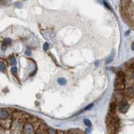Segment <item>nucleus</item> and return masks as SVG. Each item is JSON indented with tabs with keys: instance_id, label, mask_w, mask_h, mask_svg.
<instances>
[{
	"instance_id": "b1692460",
	"label": "nucleus",
	"mask_w": 134,
	"mask_h": 134,
	"mask_svg": "<svg viewBox=\"0 0 134 134\" xmlns=\"http://www.w3.org/2000/svg\"><path fill=\"white\" fill-rule=\"evenodd\" d=\"M90 132H91V129H90V128H87V129H86V132L89 133Z\"/></svg>"
},
{
	"instance_id": "1a4fd4ad",
	"label": "nucleus",
	"mask_w": 134,
	"mask_h": 134,
	"mask_svg": "<svg viewBox=\"0 0 134 134\" xmlns=\"http://www.w3.org/2000/svg\"><path fill=\"white\" fill-rule=\"evenodd\" d=\"M46 133L47 134H57V131L54 128H53V127H49Z\"/></svg>"
},
{
	"instance_id": "dca6fc26",
	"label": "nucleus",
	"mask_w": 134,
	"mask_h": 134,
	"mask_svg": "<svg viewBox=\"0 0 134 134\" xmlns=\"http://www.w3.org/2000/svg\"><path fill=\"white\" fill-rule=\"evenodd\" d=\"M49 43L48 42H45V43H44V45H43V49H44V51H48L49 50Z\"/></svg>"
},
{
	"instance_id": "ddd939ff",
	"label": "nucleus",
	"mask_w": 134,
	"mask_h": 134,
	"mask_svg": "<svg viewBox=\"0 0 134 134\" xmlns=\"http://www.w3.org/2000/svg\"><path fill=\"white\" fill-rule=\"evenodd\" d=\"M129 95H134V85L132 86V87H130V88L129 89Z\"/></svg>"
},
{
	"instance_id": "5701e85b",
	"label": "nucleus",
	"mask_w": 134,
	"mask_h": 134,
	"mask_svg": "<svg viewBox=\"0 0 134 134\" xmlns=\"http://www.w3.org/2000/svg\"><path fill=\"white\" fill-rule=\"evenodd\" d=\"M64 134H72V132H71V131H70V130H68V131H65Z\"/></svg>"
},
{
	"instance_id": "9b49d317",
	"label": "nucleus",
	"mask_w": 134,
	"mask_h": 134,
	"mask_svg": "<svg viewBox=\"0 0 134 134\" xmlns=\"http://www.w3.org/2000/svg\"><path fill=\"white\" fill-rule=\"evenodd\" d=\"M11 73L13 74L14 76H16V74H17V68L16 66H13V67H12L11 69Z\"/></svg>"
},
{
	"instance_id": "423d86ee",
	"label": "nucleus",
	"mask_w": 134,
	"mask_h": 134,
	"mask_svg": "<svg viewBox=\"0 0 134 134\" xmlns=\"http://www.w3.org/2000/svg\"><path fill=\"white\" fill-rule=\"evenodd\" d=\"M109 113H116V103L112 102L109 105Z\"/></svg>"
},
{
	"instance_id": "a211bd4d",
	"label": "nucleus",
	"mask_w": 134,
	"mask_h": 134,
	"mask_svg": "<svg viewBox=\"0 0 134 134\" xmlns=\"http://www.w3.org/2000/svg\"><path fill=\"white\" fill-rule=\"evenodd\" d=\"M113 61V56H109L108 57V59L106 60V64H109V63H110V62H111Z\"/></svg>"
},
{
	"instance_id": "f03ea898",
	"label": "nucleus",
	"mask_w": 134,
	"mask_h": 134,
	"mask_svg": "<svg viewBox=\"0 0 134 134\" xmlns=\"http://www.w3.org/2000/svg\"><path fill=\"white\" fill-rule=\"evenodd\" d=\"M22 133L23 134H35L36 133V129H35L34 125L28 123V122L25 123L24 125H23Z\"/></svg>"
},
{
	"instance_id": "9d476101",
	"label": "nucleus",
	"mask_w": 134,
	"mask_h": 134,
	"mask_svg": "<svg viewBox=\"0 0 134 134\" xmlns=\"http://www.w3.org/2000/svg\"><path fill=\"white\" fill-rule=\"evenodd\" d=\"M70 131H71L72 134H84L82 131H81L79 129H71Z\"/></svg>"
},
{
	"instance_id": "2eb2a0df",
	"label": "nucleus",
	"mask_w": 134,
	"mask_h": 134,
	"mask_svg": "<svg viewBox=\"0 0 134 134\" xmlns=\"http://www.w3.org/2000/svg\"><path fill=\"white\" fill-rule=\"evenodd\" d=\"M3 42H5L8 46H10L11 43H12V40H11L10 38H5L4 41H3Z\"/></svg>"
},
{
	"instance_id": "cd10ccee",
	"label": "nucleus",
	"mask_w": 134,
	"mask_h": 134,
	"mask_svg": "<svg viewBox=\"0 0 134 134\" xmlns=\"http://www.w3.org/2000/svg\"><path fill=\"white\" fill-rule=\"evenodd\" d=\"M129 32H130V31H127V32L125 33V35H126V36H127V35H129Z\"/></svg>"
},
{
	"instance_id": "393cba45",
	"label": "nucleus",
	"mask_w": 134,
	"mask_h": 134,
	"mask_svg": "<svg viewBox=\"0 0 134 134\" xmlns=\"http://www.w3.org/2000/svg\"><path fill=\"white\" fill-rule=\"evenodd\" d=\"M99 66V61H96V66Z\"/></svg>"
},
{
	"instance_id": "4468645a",
	"label": "nucleus",
	"mask_w": 134,
	"mask_h": 134,
	"mask_svg": "<svg viewBox=\"0 0 134 134\" xmlns=\"http://www.w3.org/2000/svg\"><path fill=\"white\" fill-rule=\"evenodd\" d=\"M84 123H85V125H86L87 127H91V121H90L89 119H87V118H85V119H84Z\"/></svg>"
},
{
	"instance_id": "f8f14e48",
	"label": "nucleus",
	"mask_w": 134,
	"mask_h": 134,
	"mask_svg": "<svg viewBox=\"0 0 134 134\" xmlns=\"http://www.w3.org/2000/svg\"><path fill=\"white\" fill-rule=\"evenodd\" d=\"M93 106H94V104H93V103H91L90 104V105H88V106H86L85 108H83L82 110H81V112H79V113H82V112H84V111H86V110H89V109H91Z\"/></svg>"
},
{
	"instance_id": "6e6552de",
	"label": "nucleus",
	"mask_w": 134,
	"mask_h": 134,
	"mask_svg": "<svg viewBox=\"0 0 134 134\" xmlns=\"http://www.w3.org/2000/svg\"><path fill=\"white\" fill-rule=\"evenodd\" d=\"M58 83L60 85H65L67 84V80L64 78H59L58 79Z\"/></svg>"
},
{
	"instance_id": "39448f33",
	"label": "nucleus",
	"mask_w": 134,
	"mask_h": 134,
	"mask_svg": "<svg viewBox=\"0 0 134 134\" xmlns=\"http://www.w3.org/2000/svg\"><path fill=\"white\" fill-rule=\"evenodd\" d=\"M0 71L3 73L7 72V66H6V64L2 61H0Z\"/></svg>"
},
{
	"instance_id": "4be33fe9",
	"label": "nucleus",
	"mask_w": 134,
	"mask_h": 134,
	"mask_svg": "<svg viewBox=\"0 0 134 134\" xmlns=\"http://www.w3.org/2000/svg\"><path fill=\"white\" fill-rule=\"evenodd\" d=\"M57 134H64V132L61 131V130H58L57 131Z\"/></svg>"
},
{
	"instance_id": "f257e3e1",
	"label": "nucleus",
	"mask_w": 134,
	"mask_h": 134,
	"mask_svg": "<svg viewBox=\"0 0 134 134\" xmlns=\"http://www.w3.org/2000/svg\"><path fill=\"white\" fill-rule=\"evenodd\" d=\"M24 123L20 119H13L11 125V134H23L22 128Z\"/></svg>"
},
{
	"instance_id": "0eeeda50",
	"label": "nucleus",
	"mask_w": 134,
	"mask_h": 134,
	"mask_svg": "<svg viewBox=\"0 0 134 134\" xmlns=\"http://www.w3.org/2000/svg\"><path fill=\"white\" fill-rule=\"evenodd\" d=\"M8 61H9V64H10L11 66H15L16 64V58L13 56H11L9 57Z\"/></svg>"
},
{
	"instance_id": "bb28decb",
	"label": "nucleus",
	"mask_w": 134,
	"mask_h": 134,
	"mask_svg": "<svg viewBox=\"0 0 134 134\" xmlns=\"http://www.w3.org/2000/svg\"><path fill=\"white\" fill-rule=\"evenodd\" d=\"M35 134H45V133H42V132H36Z\"/></svg>"
},
{
	"instance_id": "20e7f679",
	"label": "nucleus",
	"mask_w": 134,
	"mask_h": 134,
	"mask_svg": "<svg viewBox=\"0 0 134 134\" xmlns=\"http://www.w3.org/2000/svg\"><path fill=\"white\" fill-rule=\"evenodd\" d=\"M10 118V113L7 109H0V123H3V122H5Z\"/></svg>"
},
{
	"instance_id": "412c9836",
	"label": "nucleus",
	"mask_w": 134,
	"mask_h": 134,
	"mask_svg": "<svg viewBox=\"0 0 134 134\" xmlns=\"http://www.w3.org/2000/svg\"><path fill=\"white\" fill-rule=\"evenodd\" d=\"M4 132V128L2 127V125L0 124V134H3Z\"/></svg>"
},
{
	"instance_id": "6ab92c4d",
	"label": "nucleus",
	"mask_w": 134,
	"mask_h": 134,
	"mask_svg": "<svg viewBox=\"0 0 134 134\" xmlns=\"http://www.w3.org/2000/svg\"><path fill=\"white\" fill-rule=\"evenodd\" d=\"M8 45L7 44H6L5 42H3V44H2V50H3V51H5L6 49H7L8 48Z\"/></svg>"
},
{
	"instance_id": "7ed1b4c3",
	"label": "nucleus",
	"mask_w": 134,
	"mask_h": 134,
	"mask_svg": "<svg viewBox=\"0 0 134 134\" xmlns=\"http://www.w3.org/2000/svg\"><path fill=\"white\" fill-rule=\"evenodd\" d=\"M129 108V104L126 100H122L119 103V110L122 113H125L127 112V110Z\"/></svg>"
},
{
	"instance_id": "f3484780",
	"label": "nucleus",
	"mask_w": 134,
	"mask_h": 134,
	"mask_svg": "<svg viewBox=\"0 0 134 134\" xmlns=\"http://www.w3.org/2000/svg\"><path fill=\"white\" fill-rule=\"evenodd\" d=\"M25 54L27 56H31V50L30 49H26V51H25Z\"/></svg>"
},
{
	"instance_id": "aec40b11",
	"label": "nucleus",
	"mask_w": 134,
	"mask_h": 134,
	"mask_svg": "<svg viewBox=\"0 0 134 134\" xmlns=\"http://www.w3.org/2000/svg\"><path fill=\"white\" fill-rule=\"evenodd\" d=\"M130 76H131L130 78H131V79H132V80L134 81V69H133L132 71V72H131V75H130Z\"/></svg>"
},
{
	"instance_id": "a878e982",
	"label": "nucleus",
	"mask_w": 134,
	"mask_h": 134,
	"mask_svg": "<svg viewBox=\"0 0 134 134\" xmlns=\"http://www.w3.org/2000/svg\"><path fill=\"white\" fill-rule=\"evenodd\" d=\"M132 51H134V43L132 44Z\"/></svg>"
}]
</instances>
